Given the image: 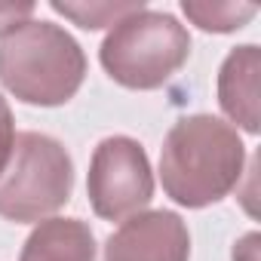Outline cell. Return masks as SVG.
Segmentation results:
<instances>
[{
    "label": "cell",
    "instance_id": "1",
    "mask_svg": "<svg viewBox=\"0 0 261 261\" xmlns=\"http://www.w3.org/2000/svg\"><path fill=\"white\" fill-rule=\"evenodd\" d=\"M243 163L246 148L237 129L218 117L194 114L169 129L160 151V178L175 203L203 209L233 191Z\"/></svg>",
    "mask_w": 261,
    "mask_h": 261
},
{
    "label": "cell",
    "instance_id": "2",
    "mask_svg": "<svg viewBox=\"0 0 261 261\" xmlns=\"http://www.w3.org/2000/svg\"><path fill=\"white\" fill-rule=\"evenodd\" d=\"M83 74L80 43L53 22H25L0 43V80L28 105H65L77 95Z\"/></svg>",
    "mask_w": 261,
    "mask_h": 261
},
{
    "label": "cell",
    "instance_id": "3",
    "mask_svg": "<svg viewBox=\"0 0 261 261\" xmlns=\"http://www.w3.org/2000/svg\"><path fill=\"white\" fill-rule=\"evenodd\" d=\"M191 56V34L178 19L139 10L120 19L101 43V65L126 89L163 86Z\"/></svg>",
    "mask_w": 261,
    "mask_h": 261
},
{
    "label": "cell",
    "instance_id": "4",
    "mask_svg": "<svg viewBox=\"0 0 261 261\" xmlns=\"http://www.w3.org/2000/svg\"><path fill=\"white\" fill-rule=\"evenodd\" d=\"M71 188L74 166L68 151L43 133H22L0 172V215L19 224L43 221L68 203Z\"/></svg>",
    "mask_w": 261,
    "mask_h": 261
},
{
    "label": "cell",
    "instance_id": "5",
    "mask_svg": "<svg viewBox=\"0 0 261 261\" xmlns=\"http://www.w3.org/2000/svg\"><path fill=\"white\" fill-rule=\"evenodd\" d=\"M86 188L95 215L108 221L139 215V209H145L154 197V175L145 148L126 136H111L98 142L89 163Z\"/></svg>",
    "mask_w": 261,
    "mask_h": 261
},
{
    "label": "cell",
    "instance_id": "6",
    "mask_svg": "<svg viewBox=\"0 0 261 261\" xmlns=\"http://www.w3.org/2000/svg\"><path fill=\"white\" fill-rule=\"evenodd\" d=\"M191 237L175 212H139L126 218L105 246V261H188Z\"/></svg>",
    "mask_w": 261,
    "mask_h": 261
},
{
    "label": "cell",
    "instance_id": "7",
    "mask_svg": "<svg viewBox=\"0 0 261 261\" xmlns=\"http://www.w3.org/2000/svg\"><path fill=\"white\" fill-rule=\"evenodd\" d=\"M258 74L261 53L252 43L233 49L218 74V101L224 114L240 123L246 133H258Z\"/></svg>",
    "mask_w": 261,
    "mask_h": 261
},
{
    "label": "cell",
    "instance_id": "8",
    "mask_svg": "<svg viewBox=\"0 0 261 261\" xmlns=\"http://www.w3.org/2000/svg\"><path fill=\"white\" fill-rule=\"evenodd\" d=\"M19 261H95V237L77 218H46L25 240Z\"/></svg>",
    "mask_w": 261,
    "mask_h": 261
},
{
    "label": "cell",
    "instance_id": "9",
    "mask_svg": "<svg viewBox=\"0 0 261 261\" xmlns=\"http://www.w3.org/2000/svg\"><path fill=\"white\" fill-rule=\"evenodd\" d=\"M181 13L203 31L227 34V31L243 28L258 13V7L255 4H230V0H185Z\"/></svg>",
    "mask_w": 261,
    "mask_h": 261
},
{
    "label": "cell",
    "instance_id": "10",
    "mask_svg": "<svg viewBox=\"0 0 261 261\" xmlns=\"http://www.w3.org/2000/svg\"><path fill=\"white\" fill-rule=\"evenodd\" d=\"M56 13L74 19L80 28H105V25H117L120 19L133 16L142 10V4H53Z\"/></svg>",
    "mask_w": 261,
    "mask_h": 261
},
{
    "label": "cell",
    "instance_id": "11",
    "mask_svg": "<svg viewBox=\"0 0 261 261\" xmlns=\"http://www.w3.org/2000/svg\"><path fill=\"white\" fill-rule=\"evenodd\" d=\"M34 4H13V0H0V37H10L19 31L25 22H31Z\"/></svg>",
    "mask_w": 261,
    "mask_h": 261
},
{
    "label": "cell",
    "instance_id": "12",
    "mask_svg": "<svg viewBox=\"0 0 261 261\" xmlns=\"http://www.w3.org/2000/svg\"><path fill=\"white\" fill-rule=\"evenodd\" d=\"M13 145H16V123H13V111L7 105V98L0 95V172H4L10 154H13Z\"/></svg>",
    "mask_w": 261,
    "mask_h": 261
}]
</instances>
